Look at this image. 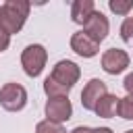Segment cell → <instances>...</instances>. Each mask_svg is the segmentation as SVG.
<instances>
[{
    "label": "cell",
    "instance_id": "e0dca14e",
    "mask_svg": "<svg viewBox=\"0 0 133 133\" xmlns=\"http://www.w3.org/2000/svg\"><path fill=\"white\" fill-rule=\"evenodd\" d=\"M71 133H112V129L110 127H83V125H79Z\"/></svg>",
    "mask_w": 133,
    "mask_h": 133
},
{
    "label": "cell",
    "instance_id": "6da1fadb",
    "mask_svg": "<svg viewBox=\"0 0 133 133\" xmlns=\"http://www.w3.org/2000/svg\"><path fill=\"white\" fill-rule=\"evenodd\" d=\"M31 4L27 0H6L4 4H0V25L2 29L12 35L19 33L29 17Z\"/></svg>",
    "mask_w": 133,
    "mask_h": 133
},
{
    "label": "cell",
    "instance_id": "ba28073f",
    "mask_svg": "<svg viewBox=\"0 0 133 133\" xmlns=\"http://www.w3.org/2000/svg\"><path fill=\"white\" fill-rule=\"evenodd\" d=\"M108 29H110V23H108V19H106L100 10H96V12L85 21V25H83V31H85L96 44H100V42L106 39Z\"/></svg>",
    "mask_w": 133,
    "mask_h": 133
},
{
    "label": "cell",
    "instance_id": "5bb4252c",
    "mask_svg": "<svg viewBox=\"0 0 133 133\" xmlns=\"http://www.w3.org/2000/svg\"><path fill=\"white\" fill-rule=\"evenodd\" d=\"M108 8L114 15H129L133 10V0H108Z\"/></svg>",
    "mask_w": 133,
    "mask_h": 133
},
{
    "label": "cell",
    "instance_id": "7c38bea8",
    "mask_svg": "<svg viewBox=\"0 0 133 133\" xmlns=\"http://www.w3.org/2000/svg\"><path fill=\"white\" fill-rule=\"evenodd\" d=\"M44 91H46L48 98H64V96H69V89L62 87V85H58L50 77H46V81H44Z\"/></svg>",
    "mask_w": 133,
    "mask_h": 133
},
{
    "label": "cell",
    "instance_id": "52a82bcc",
    "mask_svg": "<svg viewBox=\"0 0 133 133\" xmlns=\"http://www.w3.org/2000/svg\"><path fill=\"white\" fill-rule=\"evenodd\" d=\"M129 66V54L121 48H110L102 54V69L108 75H118Z\"/></svg>",
    "mask_w": 133,
    "mask_h": 133
},
{
    "label": "cell",
    "instance_id": "7a4b0ae2",
    "mask_svg": "<svg viewBox=\"0 0 133 133\" xmlns=\"http://www.w3.org/2000/svg\"><path fill=\"white\" fill-rule=\"evenodd\" d=\"M46 60H48V50L42 44H31L21 52V64H23L25 75H29V77L42 75Z\"/></svg>",
    "mask_w": 133,
    "mask_h": 133
},
{
    "label": "cell",
    "instance_id": "9a60e30c",
    "mask_svg": "<svg viewBox=\"0 0 133 133\" xmlns=\"http://www.w3.org/2000/svg\"><path fill=\"white\" fill-rule=\"evenodd\" d=\"M35 133H66V129L58 123H52V121H39L35 125Z\"/></svg>",
    "mask_w": 133,
    "mask_h": 133
},
{
    "label": "cell",
    "instance_id": "5b68a950",
    "mask_svg": "<svg viewBox=\"0 0 133 133\" xmlns=\"http://www.w3.org/2000/svg\"><path fill=\"white\" fill-rule=\"evenodd\" d=\"M44 110H46L48 121L58 123V125L66 123V121L73 116V104H71L69 96H64V98H48Z\"/></svg>",
    "mask_w": 133,
    "mask_h": 133
},
{
    "label": "cell",
    "instance_id": "2e32d148",
    "mask_svg": "<svg viewBox=\"0 0 133 133\" xmlns=\"http://www.w3.org/2000/svg\"><path fill=\"white\" fill-rule=\"evenodd\" d=\"M121 37H123V42H127V44L133 42V17H127V19L123 21V25H121Z\"/></svg>",
    "mask_w": 133,
    "mask_h": 133
},
{
    "label": "cell",
    "instance_id": "d6986e66",
    "mask_svg": "<svg viewBox=\"0 0 133 133\" xmlns=\"http://www.w3.org/2000/svg\"><path fill=\"white\" fill-rule=\"evenodd\" d=\"M123 85H125V89H127V96H133V73H129V75L125 77Z\"/></svg>",
    "mask_w": 133,
    "mask_h": 133
},
{
    "label": "cell",
    "instance_id": "8992f818",
    "mask_svg": "<svg viewBox=\"0 0 133 133\" xmlns=\"http://www.w3.org/2000/svg\"><path fill=\"white\" fill-rule=\"evenodd\" d=\"M108 94V87H106V83L102 81V79H89L87 83H85V87H83V91H81V106L85 108V110H96V104L104 98Z\"/></svg>",
    "mask_w": 133,
    "mask_h": 133
},
{
    "label": "cell",
    "instance_id": "ac0fdd59",
    "mask_svg": "<svg viewBox=\"0 0 133 133\" xmlns=\"http://www.w3.org/2000/svg\"><path fill=\"white\" fill-rule=\"evenodd\" d=\"M8 44H10V35L2 29V25H0V52H4L6 48H8Z\"/></svg>",
    "mask_w": 133,
    "mask_h": 133
},
{
    "label": "cell",
    "instance_id": "30bf717a",
    "mask_svg": "<svg viewBox=\"0 0 133 133\" xmlns=\"http://www.w3.org/2000/svg\"><path fill=\"white\" fill-rule=\"evenodd\" d=\"M96 12L94 0H75L71 6V19L77 25H85V21Z\"/></svg>",
    "mask_w": 133,
    "mask_h": 133
},
{
    "label": "cell",
    "instance_id": "277c9868",
    "mask_svg": "<svg viewBox=\"0 0 133 133\" xmlns=\"http://www.w3.org/2000/svg\"><path fill=\"white\" fill-rule=\"evenodd\" d=\"M79 77H81V69H79L77 62H73V60H58V62L54 64L52 73H50V79L56 81L58 85L66 87L69 91H71L73 85L79 81Z\"/></svg>",
    "mask_w": 133,
    "mask_h": 133
},
{
    "label": "cell",
    "instance_id": "8fae6325",
    "mask_svg": "<svg viewBox=\"0 0 133 133\" xmlns=\"http://www.w3.org/2000/svg\"><path fill=\"white\" fill-rule=\"evenodd\" d=\"M118 100L121 98H116L114 94H106L98 104H96V114L98 116H102V118H112L114 114H116V106H118Z\"/></svg>",
    "mask_w": 133,
    "mask_h": 133
},
{
    "label": "cell",
    "instance_id": "4fadbf2b",
    "mask_svg": "<svg viewBox=\"0 0 133 133\" xmlns=\"http://www.w3.org/2000/svg\"><path fill=\"white\" fill-rule=\"evenodd\" d=\"M116 114H118L121 118L133 121V96H125V98H121V100H118Z\"/></svg>",
    "mask_w": 133,
    "mask_h": 133
},
{
    "label": "cell",
    "instance_id": "ffe728a7",
    "mask_svg": "<svg viewBox=\"0 0 133 133\" xmlns=\"http://www.w3.org/2000/svg\"><path fill=\"white\" fill-rule=\"evenodd\" d=\"M125 133H133V129H131V131H125Z\"/></svg>",
    "mask_w": 133,
    "mask_h": 133
},
{
    "label": "cell",
    "instance_id": "9c48e42d",
    "mask_svg": "<svg viewBox=\"0 0 133 133\" xmlns=\"http://www.w3.org/2000/svg\"><path fill=\"white\" fill-rule=\"evenodd\" d=\"M71 50H73L75 54L83 56V58H91V56H96V54L100 52V44H96V42L81 29V31H75V33L71 35Z\"/></svg>",
    "mask_w": 133,
    "mask_h": 133
},
{
    "label": "cell",
    "instance_id": "3957f363",
    "mask_svg": "<svg viewBox=\"0 0 133 133\" xmlns=\"http://www.w3.org/2000/svg\"><path fill=\"white\" fill-rule=\"evenodd\" d=\"M27 104V91L21 83H4L0 87V106L8 112H19Z\"/></svg>",
    "mask_w": 133,
    "mask_h": 133
}]
</instances>
